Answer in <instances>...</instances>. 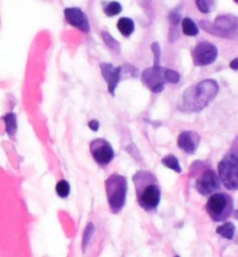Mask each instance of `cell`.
Here are the masks:
<instances>
[{
  "mask_svg": "<svg viewBox=\"0 0 238 257\" xmlns=\"http://www.w3.org/2000/svg\"><path fill=\"white\" fill-rule=\"evenodd\" d=\"M91 153L93 159L101 166H107L114 159L115 153L110 143L103 139H97L91 143Z\"/></svg>",
  "mask_w": 238,
  "mask_h": 257,
  "instance_id": "30bf717a",
  "label": "cell"
},
{
  "mask_svg": "<svg viewBox=\"0 0 238 257\" xmlns=\"http://www.w3.org/2000/svg\"><path fill=\"white\" fill-rule=\"evenodd\" d=\"M117 29L124 37H128L134 32V22L130 18L123 17L117 22Z\"/></svg>",
  "mask_w": 238,
  "mask_h": 257,
  "instance_id": "5bb4252c",
  "label": "cell"
},
{
  "mask_svg": "<svg viewBox=\"0 0 238 257\" xmlns=\"http://www.w3.org/2000/svg\"><path fill=\"white\" fill-rule=\"evenodd\" d=\"M196 4L199 12L205 14L212 13L215 9V0H196Z\"/></svg>",
  "mask_w": 238,
  "mask_h": 257,
  "instance_id": "ffe728a7",
  "label": "cell"
},
{
  "mask_svg": "<svg viewBox=\"0 0 238 257\" xmlns=\"http://www.w3.org/2000/svg\"><path fill=\"white\" fill-rule=\"evenodd\" d=\"M165 74L166 80H167V82H169V83L177 84V83H179L180 79H181L180 74L177 73L176 71H174V70H171V69L166 68Z\"/></svg>",
  "mask_w": 238,
  "mask_h": 257,
  "instance_id": "cb8c5ba5",
  "label": "cell"
},
{
  "mask_svg": "<svg viewBox=\"0 0 238 257\" xmlns=\"http://www.w3.org/2000/svg\"><path fill=\"white\" fill-rule=\"evenodd\" d=\"M169 19L171 21V24L173 25H177L180 22H181V19H182V15L181 13L178 11V10H174L172 11L170 15H169Z\"/></svg>",
  "mask_w": 238,
  "mask_h": 257,
  "instance_id": "484cf974",
  "label": "cell"
},
{
  "mask_svg": "<svg viewBox=\"0 0 238 257\" xmlns=\"http://www.w3.org/2000/svg\"><path fill=\"white\" fill-rule=\"evenodd\" d=\"M102 38L104 40V43L106 44V46L113 51H115L116 53H120V44L116 41L114 37L111 36L109 33L107 32H102Z\"/></svg>",
  "mask_w": 238,
  "mask_h": 257,
  "instance_id": "ac0fdd59",
  "label": "cell"
},
{
  "mask_svg": "<svg viewBox=\"0 0 238 257\" xmlns=\"http://www.w3.org/2000/svg\"><path fill=\"white\" fill-rule=\"evenodd\" d=\"M193 61L194 64L198 67L207 66L217 60L218 58V49L213 44L203 41L197 44L193 50Z\"/></svg>",
  "mask_w": 238,
  "mask_h": 257,
  "instance_id": "52a82bcc",
  "label": "cell"
},
{
  "mask_svg": "<svg viewBox=\"0 0 238 257\" xmlns=\"http://www.w3.org/2000/svg\"><path fill=\"white\" fill-rule=\"evenodd\" d=\"M153 53V66H160V58H161V48L158 43H153L151 47Z\"/></svg>",
  "mask_w": 238,
  "mask_h": 257,
  "instance_id": "d4e9b609",
  "label": "cell"
},
{
  "mask_svg": "<svg viewBox=\"0 0 238 257\" xmlns=\"http://www.w3.org/2000/svg\"><path fill=\"white\" fill-rule=\"evenodd\" d=\"M104 12L108 17H114V16L118 15L119 13H121L122 6L120 3L116 2V1H113L105 6Z\"/></svg>",
  "mask_w": 238,
  "mask_h": 257,
  "instance_id": "44dd1931",
  "label": "cell"
},
{
  "mask_svg": "<svg viewBox=\"0 0 238 257\" xmlns=\"http://www.w3.org/2000/svg\"><path fill=\"white\" fill-rule=\"evenodd\" d=\"M206 210L209 217L215 222L227 220L234 211L232 197L222 192L214 193L208 198Z\"/></svg>",
  "mask_w": 238,
  "mask_h": 257,
  "instance_id": "5b68a950",
  "label": "cell"
},
{
  "mask_svg": "<svg viewBox=\"0 0 238 257\" xmlns=\"http://www.w3.org/2000/svg\"><path fill=\"white\" fill-rule=\"evenodd\" d=\"M199 25L205 32L215 37L227 39L238 38V17L232 14L220 15L215 19L214 23L201 21Z\"/></svg>",
  "mask_w": 238,
  "mask_h": 257,
  "instance_id": "3957f363",
  "label": "cell"
},
{
  "mask_svg": "<svg viewBox=\"0 0 238 257\" xmlns=\"http://www.w3.org/2000/svg\"><path fill=\"white\" fill-rule=\"evenodd\" d=\"M166 68L153 66L144 70L141 74V82L153 93H159L164 89Z\"/></svg>",
  "mask_w": 238,
  "mask_h": 257,
  "instance_id": "9c48e42d",
  "label": "cell"
},
{
  "mask_svg": "<svg viewBox=\"0 0 238 257\" xmlns=\"http://www.w3.org/2000/svg\"><path fill=\"white\" fill-rule=\"evenodd\" d=\"M93 233H94V226L91 223V224H89L87 226L85 230H84V233H83V240H82L83 250H85L86 248H87L90 240L92 239Z\"/></svg>",
  "mask_w": 238,
  "mask_h": 257,
  "instance_id": "603a6c76",
  "label": "cell"
},
{
  "mask_svg": "<svg viewBox=\"0 0 238 257\" xmlns=\"http://www.w3.org/2000/svg\"><path fill=\"white\" fill-rule=\"evenodd\" d=\"M3 120L6 124V130L8 135L13 137L16 131H17V119L16 115L13 112L7 113L5 116L3 117Z\"/></svg>",
  "mask_w": 238,
  "mask_h": 257,
  "instance_id": "e0dca14e",
  "label": "cell"
},
{
  "mask_svg": "<svg viewBox=\"0 0 238 257\" xmlns=\"http://www.w3.org/2000/svg\"><path fill=\"white\" fill-rule=\"evenodd\" d=\"M230 68L233 70V71H238V58L233 59L231 62H230Z\"/></svg>",
  "mask_w": 238,
  "mask_h": 257,
  "instance_id": "f1b7e54d",
  "label": "cell"
},
{
  "mask_svg": "<svg viewBox=\"0 0 238 257\" xmlns=\"http://www.w3.org/2000/svg\"><path fill=\"white\" fill-rule=\"evenodd\" d=\"M221 183L227 190H238V161L231 153H227L218 165Z\"/></svg>",
  "mask_w": 238,
  "mask_h": 257,
  "instance_id": "8992f818",
  "label": "cell"
},
{
  "mask_svg": "<svg viewBox=\"0 0 238 257\" xmlns=\"http://www.w3.org/2000/svg\"><path fill=\"white\" fill-rule=\"evenodd\" d=\"M232 214H233V217L238 220V209L237 210H234Z\"/></svg>",
  "mask_w": 238,
  "mask_h": 257,
  "instance_id": "f546056e",
  "label": "cell"
},
{
  "mask_svg": "<svg viewBox=\"0 0 238 257\" xmlns=\"http://www.w3.org/2000/svg\"><path fill=\"white\" fill-rule=\"evenodd\" d=\"M89 127L92 129V131H97L100 127V123L97 120H92L89 122Z\"/></svg>",
  "mask_w": 238,
  "mask_h": 257,
  "instance_id": "83f0119b",
  "label": "cell"
},
{
  "mask_svg": "<svg viewBox=\"0 0 238 257\" xmlns=\"http://www.w3.org/2000/svg\"><path fill=\"white\" fill-rule=\"evenodd\" d=\"M175 257H180V256H178V255H177V256H175Z\"/></svg>",
  "mask_w": 238,
  "mask_h": 257,
  "instance_id": "1f68e13d",
  "label": "cell"
},
{
  "mask_svg": "<svg viewBox=\"0 0 238 257\" xmlns=\"http://www.w3.org/2000/svg\"><path fill=\"white\" fill-rule=\"evenodd\" d=\"M101 72L103 74V77L107 83L108 91L112 96H115L116 87L121 78L122 74V68L115 67L113 64L104 62L101 64Z\"/></svg>",
  "mask_w": 238,
  "mask_h": 257,
  "instance_id": "7c38bea8",
  "label": "cell"
},
{
  "mask_svg": "<svg viewBox=\"0 0 238 257\" xmlns=\"http://www.w3.org/2000/svg\"><path fill=\"white\" fill-rule=\"evenodd\" d=\"M182 28H183V34L188 37H196L199 33L197 25L192 19H183L182 22Z\"/></svg>",
  "mask_w": 238,
  "mask_h": 257,
  "instance_id": "2e32d148",
  "label": "cell"
},
{
  "mask_svg": "<svg viewBox=\"0 0 238 257\" xmlns=\"http://www.w3.org/2000/svg\"><path fill=\"white\" fill-rule=\"evenodd\" d=\"M200 142V136L194 131H183L178 138V146L187 154L196 153Z\"/></svg>",
  "mask_w": 238,
  "mask_h": 257,
  "instance_id": "4fadbf2b",
  "label": "cell"
},
{
  "mask_svg": "<svg viewBox=\"0 0 238 257\" xmlns=\"http://www.w3.org/2000/svg\"><path fill=\"white\" fill-rule=\"evenodd\" d=\"M220 177L215 172L208 168L205 169L196 178V188L197 191L204 195H212L220 188Z\"/></svg>",
  "mask_w": 238,
  "mask_h": 257,
  "instance_id": "ba28073f",
  "label": "cell"
},
{
  "mask_svg": "<svg viewBox=\"0 0 238 257\" xmlns=\"http://www.w3.org/2000/svg\"><path fill=\"white\" fill-rule=\"evenodd\" d=\"M105 190L111 211L117 214L122 210L127 197L128 183L121 175H111L105 181Z\"/></svg>",
  "mask_w": 238,
  "mask_h": 257,
  "instance_id": "277c9868",
  "label": "cell"
},
{
  "mask_svg": "<svg viewBox=\"0 0 238 257\" xmlns=\"http://www.w3.org/2000/svg\"><path fill=\"white\" fill-rule=\"evenodd\" d=\"M230 153H231L232 155H233L234 158L238 161V137L233 141Z\"/></svg>",
  "mask_w": 238,
  "mask_h": 257,
  "instance_id": "4316f807",
  "label": "cell"
},
{
  "mask_svg": "<svg viewBox=\"0 0 238 257\" xmlns=\"http://www.w3.org/2000/svg\"><path fill=\"white\" fill-rule=\"evenodd\" d=\"M216 232L224 239H232L234 237V233H235V227L232 222H225L222 225L217 227Z\"/></svg>",
  "mask_w": 238,
  "mask_h": 257,
  "instance_id": "9a60e30c",
  "label": "cell"
},
{
  "mask_svg": "<svg viewBox=\"0 0 238 257\" xmlns=\"http://www.w3.org/2000/svg\"><path fill=\"white\" fill-rule=\"evenodd\" d=\"M233 1H234V2H235V3H237V4H238V0H233Z\"/></svg>",
  "mask_w": 238,
  "mask_h": 257,
  "instance_id": "4dcf8cb0",
  "label": "cell"
},
{
  "mask_svg": "<svg viewBox=\"0 0 238 257\" xmlns=\"http://www.w3.org/2000/svg\"><path fill=\"white\" fill-rule=\"evenodd\" d=\"M138 202L145 211H153L158 206L161 190L156 178L147 171H139L133 177Z\"/></svg>",
  "mask_w": 238,
  "mask_h": 257,
  "instance_id": "7a4b0ae2",
  "label": "cell"
},
{
  "mask_svg": "<svg viewBox=\"0 0 238 257\" xmlns=\"http://www.w3.org/2000/svg\"><path fill=\"white\" fill-rule=\"evenodd\" d=\"M70 185L66 180H61L56 185V192L58 196L61 197L62 199L66 198L70 193Z\"/></svg>",
  "mask_w": 238,
  "mask_h": 257,
  "instance_id": "7402d4cb",
  "label": "cell"
},
{
  "mask_svg": "<svg viewBox=\"0 0 238 257\" xmlns=\"http://www.w3.org/2000/svg\"><path fill=\"white\" fill-rule=\"evenodd\" d=\"M64 17L69 25L84 33L91 31L89 19L80 8H67L64 10Z\"/></svg>",
  "mask_w": 238,
  "mask_h": 257,
  "instance_id": "8fae6325",
  "label": "cell"
},
{
  "mask_svg": "<svg viewBox=\"0 0 238 257\" xmlns=\"http://www.w3.org/2000/svg\"><path fill=\"white\" fill-rule=\"evenodd\" d=\"M162 164L168 167L169 169H171L173 171L177 172V173H181L182 172V167L180 166L179 160L173 156V155H168L162 159Z\"/></svg>",
  "mask_w": 238,
  "mask_h": 257,
  "instance_id": "d6986e66",
  "label": "cell"
},
{
  "mask_svg": "<svg viewBox=\"0 0 238 257\" xmlns=\"http://www.w3.org/2000/svg\"><path fill=\"white\" fill-rule=\"evenodd\" d=\"M220 87L213 79L203 80L187 88L183 96L182 110L199 112L208 106L218 95Z\"/></svg>",
  "mask_w": 238,
  "mask_h": 257,
  "instance_id": "6da1fadb",
  "label": "cell"
}]
</instances>
